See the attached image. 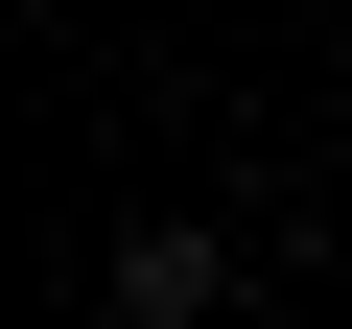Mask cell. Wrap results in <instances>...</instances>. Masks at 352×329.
<instances>
[{"label":"cell","mask_w":352,"mask_h":329,"mask_svg":"<svg viewBox=\"0 0 352 329\" xmlns=\"http://www.w3.org/2000/svg\"><path fill=\"white\" fill-rule=\"evenodd\" d=\"M235 306V259L188 235V212H164V235H118V329H212Z\"/></svg>","instance_id":"6da1fadb"}]
</instances>
